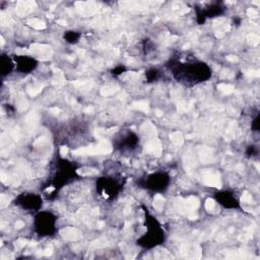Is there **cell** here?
<instances>
[{"mask_svg": "<svg viewBox=\"0 0 260 260\" xmlns=\"http://www.w3.org/2000/svg\"><path fill=\"white\" fill-rule=\"evenodd\" d=\"M15 69L14 59L8 55L2 54L0 57V73L2 77L9 75Z\"/></svg>", "mask_w": 260, "mask_h": 260, "instance_id": "cell-12", "label": "cell"}, {"mask_svg": "<svg viewBox=\"0 0 260 260\" xmlns=\"http://www.w3.org/2000/svg\"><path fill=\"white\" fill-rule=\"evenodd\" d=\"M96 192L107 200H113L119 195L122 186L113 177L104 176L100 177L95 182Z\"/></svg>", "mask_w": 260, "mask_h": 260, "instance_id": "cell-6", "label": "cell"}, {"mask_svg": "<svg viewBox=\"0 0 260 260\" xmlns=\"http://www.w3.org/2000/svg\"><path fill=\"white\" fill-rule=\"evenodd\" d=\"M34 230L39 237H51L57 232V216L48 210L37 211L34 216Z\"/></svg>", "mask_w": 260, "mask_h": 260, "instance_id": "cell-4", "label": "cell"}, {"mask_svg": "<svg viewBox=\"0 0 260 260\" xmlns=\"http://www.w3.org/2000/svg\"><path fill=\"white\" fill-rule=\"evenodd\" d=\"M195 9H197L207 19V18L217 17L223 14V12L225 11V6L221 2H213V3L207 4L204 8L196 7Z\"/></svg>", "mask_w": 260, "mask_h": 260, "instance_id": "cell-11", "label": "cell"}, {"mask_svg": "<svg viewBox=\"0 0 260 260\" xmlns=\"http://www.w3.org/2000/svg\"><path fill=\"white\" fill-rule=\"evenodd\" d=\"M167 66L176 81L188 86L205 82L212 75L211 68L203 61L182 62L177 58H172L167 63Z\"/></svg>", "mask_w": 260, "mask_h": 260, "instance_id": "cell-1", "label": "cell"}, {"mask_svg": "<svg viewBox=\"0 0 260 260\" xmlns=\"http://www.w3.org/2000/svg\"><path fill=\"white\" fill-rule=\"evenodd\" d=\"M159 76H160V72L156 68H149L148 70L145 71V78L149 83L156 81L159 78Z\"/></svg>", "mask_w": 260, "mask_h": 260, "instance_id": "cell-14", "label": "cell"}, {"mask_svg": "<svg viewBox=\"0 0 260 260\" xmlns=\"http://www.w3.org/2000/svg\"><path fill=\"white\" fill-rule=\"evenodd\" d=\"M144 224L146 233L137 239L136 244L144 249H152L161 245L166 240V233L161 228L159 221L144 208Z\"/></svg>", "mask_w": 260, "mask_h": 260, "instance_id": "cell-2", "label": "cell"}, {"mask_svg": "<svg viewBox=\"0 0 260 260\" xmlns=\"http://www.w3.org/2000/svg\"><path fill=\"white\" fill-rule=\"evenodd\" d=\"M258 153V149L256 148L255 145H250L248 146V148L246 149V155L247 157H252L254 155H256Z\"/></svg>", "mask_w": 260, "mask_h": 260, "instance_id": "cell-17", "label": "cell"}, {"mask_svg": "<svg viewBox=\"0 0 260 260\" xmlns=\"http://www.w3.org/2000/svg\"><path fill=\"white\" fill-rule=\"evenodd\" d=\"M170 183H171V177L168 173L155 172L142 177L137 182V185L140 188H143L151 192L162 193L169 188Z\"/></svg>", "mask_w": 260, "mask_h": 260, "instance_id": "cell-5", "label": "cell"}, {"mask_svg": "<svg viewBox=\"0 0 260 260\" xmlns=\"http://www.w3.org/2000/svg\"><path fill=\"white\" fill-rule=\"evenodd\" d=\"M13 203L24 210L40 211L43 206V198L37 193L22 192L16 196Z\"/></svg>", "mask_w": 260, "mask_h": 260, "instance_id": "cell-7", "label": "cell"}, {"mask_svg": "<svg viewBox=\"0 0 260 260\" xmlns=\"http://www.w3.org/2000/svg\"><path fill=\"white\" fill-rule=\"evenodd\" d=\"M216 202L226 209H238L240 208V200L231 191H217L214 194Z\"/></svg>", "mask_w": 260, "mask_h": 260, "instance_id": "cell-10", "label": "cell"}, {"mask_svg": "<svg viewBox=\"0 0 260 260\" xmlns=\"http://www.w3.org/2000/svg\"><path fill=\"white\" fill-rule=\"evenodd\" d=\"M13 59L15 62L16 71L23 73V74H28V73L32 72L39 65V62L37 59H35L31 56H27V55L14 56Z\"/></svg>", "mask_w": 260, "mask_h": 260, "instance_id": "cell-9", "label": "cell"}, {"mask_svg": "<svg viewBox=\"0 0 260 260\" xmlns=\"http://www.w3.org/2000/svg\"><path fill=\"white\" fill-rule=\"evenodd\" d=\"M80 32L76 30H66L63 35V39L68 43V44H76L80 40Z\"/></svg>", "mask_w": 260, "mask_h": 260, "instance_id": "cell-13", "label": "cell"}, {"mask_svg": "<svg viewBox=\"0 0 260 260\" xmlns=\"http://www.w3.org/2000/svg\"><path fill=\"white\" fill-rule=\"evenodd\" d=\"M251 129L254 132H259V129H260V114L259 113L253 119L252 124H251Z\"/></svg>", "mask_w": 260, "mask_h": 260, "instance_id": "cell-15", "label": "cell"}, {"mask_svg": "<svg viewBox=\"0 0 260 260\" xmlns=\"http://www.w3.org/2000/svg\"><path fill=\"white\" fill-rule=\"evenodd\" d=\"M138 144L139 136L133 131H128L115 139L114 147L121 152H130L135 150Z\"/></svg>", "mask_w": 260, "mask_h": 260, "instance_id": "cell-8", "label": "cell"}, {"mask_svg": "<svg viewBox=\"0 0 260 260\" xmlns=\"http://www.w3.org/2000/svg\"><path fill=\"white\" fill-rule=\"evenodd\" d=\"M76 176L77 173L75 165L65 158H59L56 161V170L50 182V184L54 188V192H52L51 195L56 194L61 188L71 182Z\"/></svg>", "mask_w": 260, "mask_h": 260, "instance_id": "cell-3", "label": "cell"}, {"mask_svg": "<svg viewBox=\"0 0 260 260\" xmlns=\"http://www.w3.org/2000/svg\"><path fill=\"white\" fill-rule=\"evenodd\" d=\"M126 71V67L124 65H118L116 67H114L112 70H111V73L115 76L117 75H121L122 73H124Z\"/></svg>", "mask_w": 260, "mask_h": 260, "instance_id": "cell-16", "label": "cell"}]
</instances>
